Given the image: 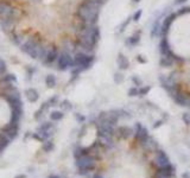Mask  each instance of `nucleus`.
<instances>
[{"label": "nucleus", "instance_id": "1", "mask_svg": "<svg viewBox=\"0 0 190 178\" xmlns=\"http://www.w3.org/2000/svg\"><path fill=\"white\" fill-rule=\"evenodd\" d=\"M102 7L103 4L97 0H80V2L76 5L74 16L83 24L97 25L99 14Z\"/></svg>", "mask_w": 190, "mask_h": 178}, {"label": "nucleus", "instance_id": "2", "mask_svg": "<svg viewBox=\"0 0 190 178\" xmlns=\"http://www.w3.org/2000/svg\"><path fill=\"white\" fill-rule=\"evenodd\" d=\"M48 46H49V44H46L45 40L40 38L39 35L32 33V35L27 36L24 44L20 46V50L25 55H27L30 58L43 62L46 56V52H48Z\"/></svg>", "mask_w": 190, "mask_h": 178}, {"label": "nucleus", "instance_id": "3", "mask_svg": "<svg viewBox=\"0 0 190 178\" xmlns=\"http://www.w3.org/2000/svg\"><path fill=\"white\" fill-rule=\"evenodd\" d=\"M24 16L23 10L12 0H0V18L20 20Z\"/></svg>", "mask_w": 190, "mask_h": 178}, {"label": "nucleus", "instance_id": "4", "mask_svg": "<svg viewBox=\"0 0 190 178\" xmlns=\"http://www.w3.org/2000/svg\"><path fill=\"white\" fill-rule=\"evenodd\" d=\"M55 67H56L57 70H59V71L70 70L74 67V54H71V52H69L67 50L59 49Z\"/></svg>", "mask_w": 190, "mask_h": 178}, {"label": "nucleus", "instance_id": "5", "mask_svg": "<svg viewBox=\"0 0 190 178\" xmlns=\"http://www.w3.org/2000/svg\"><path fill=\"white\" fill-rule=\"evenodd\" d=\"M96 160H97L96 157L92 153L77 158L76 159V166L78 169V172L81 175H87L88 172L93 171L96 167Z\"/></svg>", "mask_w": 190, "mask_h": 178}, {"label": "nucleus", "instance_id": "6", "mask_svg": "<svg viewBox=\"0 0 190 178\" xmlns=\"http://www.w3.org/2000/svg\"><path fill=\"white\" fill-rule=\"evenodd\" d=\"M58 52H59V46H57L55 44L50 43L49 46H48L46 56H45V58H44V61H43L42 63H43L44 65L49 67V68L52 67V65H55V64H56L57 57H58Z\"/></svg>", "mask_w": 190, "mask_h": 178}, {"label": "nucleus", "instance_id": "7", "mask_svg": "<svg viewBox=\"0 0 190 178\" xmlns=\"http://www.w3.org/2000/svg\"><path fill=\"white\" fill-rule=\"evenodd\" d=\"M134 130V136H133V141L137 142L138 145H140L141 142L146 141L147 139L150 138V134H149V131L139 122H137L133 127Z\"/></svg>", "mask_w": 190, "mask_h": 178}, {"label": "nucleus", "instance_id": "8", "mask_svg": "<svg viewBox=\"0 0 190 178\" xmlns=\"http://www.w3.org/2000/svg\"><path fill=\"white\" fill-rule=\"evenodd\" d=\"M20 20L18 19H11V18H0V29L7 36L12 33L13 31L17 30V25L19 24Z\"/></svg>", "mask_w": 190, "mask_h": 178}, {"label": "nucleus", "instance_id": "9", "mask_svg": "<svg viewBox=\"0 0 190 178\" xmlns=\"http://www.w3.org/2000/svg\"><path fill=\"white\" fill-rule=\"evenodd\" d=\"M152 160H153L154 165H156V169L157 167H166V166H170L171 165L166 153L164 151H162V150H158V151H156L153 153V159Z\"/></svg>", "mask_w": 190, "mask_h": 178}, {"label": "nucleus", "instance_id": "10", "mask_svg": "<svg viewBox=\"0 0 190 178\" xmlns=\"http://www.w3.org/2000/svg\"><path fill=\"white\" fill-rule=\"evenodd\" d=\"M170 95L177 105L183 106V107H189L190 106V95L183 93L181 88L177 89V90H175L173 93H171Z\"/></svg>", "mask_w": 190, "mask_h": 178}, {"label": "nucleus", "instance_id": "11", "mask_svg": "<svg viewBox=\"0 0 190 178\" xmlns=\"http://www.w3.org/2000/svg\"><path fill=\"white\" fill-rule=\"evenodd\" d=\"M8 37H10L11 42L18 48H20L24 44V42L26 40V38H27V36H26V33L24 31H17V30L13 31L12 33H10Z\"/></svg>", "mask_w": 190, "mask_h": 178}, {"label": "nucleus", "instance_id": "12", "mask_svg": "<svg viewBox=\"0 0 190 178\" xmlns=\"http://www.w3.org/2000/svg\"><path fill=\"white\" fill-rule=\"evenodd\" d=\"M134 136V130L128 126H120L115 130V137L119 139H128Z\"/></svg>", "mask_w": 190, "mask_h": 178}, {"label": "nucleus", "instance_id": "13", "mask_svg": "<svg viewBox=\"0 0 190 178\" xmlns=\"http://www.w3.org/2000/svg\"><path fill=\"white\" fill-rule=\"evenodd\" d=\"M159 52H160V56H171V55L175 54L172 51L170 43H169L168 36L166 37H162L160 43H159Z\"/></svg>", "mask_w": 190, "mask_h": 178}, {"label": "nucleus", "instance_id": "14", "mask_svg": "<svg viewBox=\"0 0 190 178\" xmlns=\"http://www.w3.org/2000/svg\"><path fill=\"white\" fill-rule=\"evenodd\" d=\"M116 65H118V68L121 71L130 68V61H128V58L122 52H119L118 56H116Z\"/></svg>", "mask_w": 190, "mask_h": 178}, {"label": "nucleus", "instance_id": "15", "mask_svg": "<svg viewBox=\"0 0 190 178\" xmlns=\"http://www.w3.org/2000/svg\"><path fill=\"white\" fill-rule=\"evenodd\" d=\"M140 38H141V31L138 30L137 32H133L130 37L126 38L125 44H126L128 48H133V46H135V45L140 42Z\"/></svg>", "mask_w": 190, "mask_h": 178}, {"label": "nucleus", "instance_id": "16", "mask_svg": "<svg viewBox=\"0 0 190 178\" xmlns=\"http://www.w3.org/2000/svg\"><path fill=\"white\" fill-rule=\"evenodd\" d=\"M16 81H17V77L14 76V74L6 73L0 76V87L4 84H8V83H16Z\"/></svg>", "mask_w": 190, "mask_h": 178}, {"label": "nucleus", "instance_id": "17", "mask_svg": "<svg viewBox=\"0 0 190 178\" xmlns=\"http://www.w3.org/2000/svg\"><path fill=\"white\" fill-rule=\"evenodd\" d=\"M25 95H26V98L29 100V102H37L38 99H39V94H38V92L35 89V88H29V89H26L25 90Z\"/></svg>", "mask_w": 190, "mask_h": 178}, {"label": "nucleus", "instance_id": "18", "mask_svg": "<svg viewBox=\"0 0 190 178\" xmlns=\"http://www.w3.org/2000/svg\"><path fill=\"white\" fill-rule=\"evenodd\" d=\"M160 32H162V21L157 19L152 25L151 36L152 37H160Z\"/></svg>", "mask_w": 190, "mask_h": 178}, {"label": "nucleus", "instance_id": "19", "mask_svg": "<svg viewBox=\"0 0 190 178\" xmlns=\"http://www.w3.org/2000/svg\"><path fill=\"white\" fill-rule=\"evenodd\" d=\"M45 84H46V87H49V88H55L57 84V80L56 77H55V75H52V74L46 75V76H45Z\"/></svg>", "mask_w": 190, "mask_h": 178}, {"label": "nucleus", "instance_id": "20", "mask_svg": "<svg viewBox=\"0 0 190 178\" xmlns=\"http://www.w3.org/2000/svg\"><path fill=\"white\" fill-rule=\"evenodd\" d=\"M63 117H64V114H63V112H61V111H54V112L50 113V120H51L52 122H56V121L62 120Z\"/></svg>", "mask_w": 190, "mask_h": 178}, {"label": "nucleus", "instance_id": "21", "mask_svg": "<svg viewBox=\"0 0 190 178\" xmlns=\"http://www.w3.org/2000/svg\"><path fill=\"white\" fill-rule=\"evenodd\" d=\"M131 21H133L132 17H131V18H127L126 20H124V21H122V23H121V24L118 26V33H122V32L126 30V27H127V26L131 24Z\"/></svg>", "mask_w": 190, "mask_h": 178}, {"label": "nucleus", "instance_id": "22", "mask_svg": "<svg viewBox=\"0 0 190 178\" xmlns=\"http://www.w3.org/2000/svg\"><path fill=\"white\" fill-rule=\"evenodd\" d=\"M42 148H43L45 152H50V151H52V150H54V142H51L50 140H46V141H44V142H43Z\"/></svg>", "mask_w": 190, "mask_h": 178}, {"label": "nucleus", "instance_id": "23", "mask_svg": "<svg viewBox=\"0 0 190 178\" xmlns=\"http://www.w3.org/2000/svg\"><path fill=\"white\" fill-rule=\"evenodd\" d=\"M61 108L63 109V111H67V112H69V111H71L73 109V105L68 101V100H64V101H62L61 102Z\"/></svg>", "mask_w": 190, "mask_h": 178}, {"label": "nucleus", "instance_id": "24", "mask_svg": "<svg viewBox=\"0 0 190 178\" xmlns=\"http://www.w3.org/2000/svg\"><path fill=\"white\" fill-rule=\"evenodd\" d=\"M124 74L122 73H116V74H114V82L116 83V84H120V83H122L124 82Z\"/></svg>", "mask_w": 190, "mask_h": 178}, {"label": "nucleus", "instance_id": "25", "mask_svg": "<svg viewBox=\"0 0 190 178\" xmlns=\"http://www.w3.org/2000/svg\"><path fill=\"white\" fill-rule=\"evenodd\" d=\"M6 73H7V65H6V63H5L4 59L0 58V76L4 75V74H6Z\"/></svg>", "mask_w": 190, "mask_h": 178}, {"label": "nucleus", "instance_id": "26", "mask_svg": "<svg viewBox=\"0 0 190 178\" xmlns=\"http://www.w3.org/2000/svg\"><path fill=\"white\" fill-rule=\"evenodd\" d=\"M150 90H151L150 86H141V87H139V95H146Z\"/></svg>", "mask_w": 190, "mask_h": 178}, {"label": "nucleus", "instance_id": "27", "mask_svg": "<svg viewBox=\"0 0 190 178\" xmlns=\"http://www.w3.org/2000/svg\"><path fill=\"white\" fill-rule=\"evenodd\" d=\"M139 95V87L133 86L128 89V96H137Z\"/></svg>", "mask_w": 190, "mask_h": 178}, {"label": "nucleus", "instance_id": "28", "mask_svg": "<svg viewBox=\"0 0 190 178\" xmlns=\"http://www.w3.org/2000/svg\"><path fill=\"white\" fill-rule=\"evenodd\" d=\"M132 82L135 84V87H141L143 86V80L140 79L139 76H132Z\"/></svg>", "mask_w": 190, "mask_h": 178}, {"label": "nucleus", "instance_id": "29", "mask_svg": "<svg viewBox=\"0 0 190 178\" xmlns=\"http://www.w3.org/2000/svg\"><path fill=\"white\" fill-rule=\"evenodd\" d=\"M141 14H143V11H141V10H137V11L134 12V14L132 16V20L133 21H138V20L140 19Z\"/></svg>", "mask_w": 190, "mask_h": 178}, {"label": "nucleus", "instance_id": "30", "mask_svg": "<svg viewBox=\"0 0 190 178\" xmlns=\"http://www.w3.org/2000/svg\"><path fill=\"white\" fill-rule=\"evenodd\" d=\"M48 103L50 105V107L51 106H55V105H57L58 103V96H52V98H50V99L48 100Z\"/></svg>", "mask_w": 190, "mask_h": 178}, {"label": "nucleus", "instance_id": "31", "mask_svg": "<svg viewBox=\"0 0 190 178\" xmlns=\"http://www.w3.org/2000/svg\"><path fill=\"white\" fill-rule=\"evenodd\" d=\"M182 119H183V121H184L187 125H190V113H184Z\"/></svg>", "mask_w": 190, "mask_h": 178}, {"label": "nucleus", "instance_id": "32", "mask_svg": "<svg viewBox=\"0 0 190 178\" xmlns=\"http://www.w3.org/2000/svg\"><path fill=\"white\" fill-rule=\"evenodd\" d=\"M188 0H176L173 4L176 5V6H181V5H183V4H185Z\"/></svg>", "mask_w": 190, "mask_h": 178}, {"label": "nucleus", "instance_id": "33", "mask_svg": "<svg viewBox=\"0 0 190 178\" xmlns=\"http://www.w3.org/2000/svg\"><path fill=\"white\" fill-rule=\"evenodd\" d=\"M75 118H76V120H78L80 122L84 121V117H83V115H81V114H75Z\"/></svg>", "mask_w": 190, "mask_h": 178}, {"label": "nucleus", "instance_id": "34", "mask_svg": "<svg viewBox=\"0 0 190 178\" xmlns=\"http://www.w3.org/2000/svg\"><path fill=\"white\" fill-rule=\"evenodd\" d=\"M93 178H103V176L101 173H95L94 176H93Z\"/></svg>", "mask_w": 190, "mask_h": 178}, {"label": "nucleus", "instance_id": "35", "mask_svg": "<svg viewBox=\"0 0 190 178\" xmlns=\"http://www.w3.org/2000/svg\"><path fill=\"white\" fill-rule=\"evenodd\" d=\"M160 125H162V121L159 120V121H157V122H156V125H154V127H159Z\"/></svg>", "mask_w": 190, "mask_h": 178}, {"label": "nucleus", "instance_id": "36", "mask_svg": "<svg viewBox=\"0 0 190 178\" xmlns=\"http://www.w3.org/2000/svg\"><path fill=\"white\" fill-rule=\"evenodd\" d=\"M138 59H139V61H140L141 63H145V59H143V58H141V56H140V55L138 56Z\"/></svg>", "mask_w": 190, "mask_h": 178}, {"label": "nucleus", "instance_id": "37", "mask_svg": "<svg viewBox=\"0 0 190 178\" xmlns=\"http://www.w3.org/2000/svg\"><path fill=\"white\" fill-rule=\"evenodd\" d=\"M49 178H59V177H58V176H50Z\"/></svg>", "mask_w": 190, "mask_h": 178}, {"label": "nucleus", "instance_id": "38", "mask_svg": "<svg viewBox=\"0 0 190 178\" xmlns=\"http://www.w3.org/2000/svg\"><path fill=\"white\" fill-rule=\"evenodd\" d=\"M133 2H139V1H140V0H132Z\"/></svg>", "mask_w": 190, "mask_h": 178}, {"label": "nucleus", "instance_id": "39", "mask_svg": "<svg viewBox=\"0 0 190 178\" xmlns=\"http://www.w3.org/2000/svg\"><path fill=\"white\" fill-rule=\"evenodd\" d=\"M17 178H25V176H20V177H17Z\"/></svg>", "mask_w": 190, "mask_h": 178}]
</instances>
